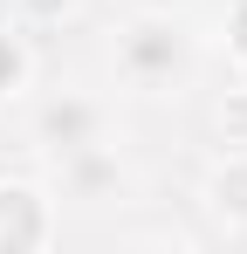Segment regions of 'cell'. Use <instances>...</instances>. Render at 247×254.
Segmentation results:
<instances>
[{
	"label": "cell",
	"mask_w": 247,
	"mask_h": 254,
	"mask_svg": "<svg viewBox=\"0 0 247 254\" xmlns=\"http://www.w3.org/2000/svg\"><path fill=\"white\" fill-rule=\"evenodd\" d=\"M69 7H76V0H21L28 21H55V14H69Z\"/></svg>",
	"instance_id": "9"
},
{
	"label": "cell",
	"mask_w": 247,
	"mask_h": 254,
	"mask_svg": "<svg viewBox=\"0 0 247 254\" xmlns=\"http://www.w3.org/2000/svg\"><path fill=\"white\" fill-rule=\"evenodd\" d=\"M185 62H192V48H185V28L179 21L144 14V21H130L117 35V76L130 89H172L185 76Z\"/></svg>",
	"instance_id": "1"
},
{
	"label": "cell",
	"mask_w": 247,
	"mask_h": 254,
	"mask_svg": "<svg viewBox=\"0 0 247 254\" xmlns=\"http://www.w3.org/2000/svg\"><path fill=\"white\" fill-rule=\"evenodd\" d=\"M55 234V206H48V192L35 186H21V179H0V248H41Z\"/></svg>",
	"instance_id": "3"
},
{
	"label": "cell",
	"mask_w": 247,
	"mask_h": 254,
	"mask_svg": "<svg viewBox=\"0 0 247 254\" xmlns=\"http://www.w3.org/2000/svg\"><path fill=\"white\" fill-rule=\"evenodd\" d=\"M206 199H213V213H220V220H234V227H247V151H234L227 165L213 172Z\"/></svg>",
	"instance_id": "5"
},
{
	"label": "cell",
	"mask_w": 247,
	"mask_h": 254,
	"mask_svg": "<svg viewBox=\"0 0 247 254\" xmlns=\"http://www.w3.org/2000/svg\"><path fill=\"white\" fill-rule=\"evenodd\" d=\"M21 83H28V48L14 35H0V96H14Z\"/></svg>",
	"instance_id": "6"
},
{
	"label": "cell",
	"mask_w": 247,
	"mask_h": 254,
	"mask_svg": "<svg viewBox=\"0 0 247 254\" xmlns=\"http://www.w3.org/2000/svg\"><path fill=\"white\" fill-rule=\"evenodd\" d=\"M220 130H227V144H241V151H247V89L220 103Z\"/></svg>",
	"instance_id": "7"
},
{
	"label": "cell",
	"mask_w": 247,
	"mask_h": 254,
	"mask_svg": "<svg viewBox=\"0 0 247 254\" xmlns=\"http://www.w3.org/2000/svg\"><path fill=\"white\" fill-rule=\"evenodd\" d=\"M117 186H124L117 151H103V144H82V151L62 158V192H69V199H110Z\"/></svg>",
	"instance_id": "4"
},
{
	"label": "cell",
	"mask_w": 247,
	"mask_h": 254,
	"mask_svg": "<svg viewBox=\"0 0 247 254\" xmlns=\"http://www.w3.org/2000/svg\"><path fill=\"white\" fill-rule=\"evenodd\" d=\"M227 48H234V62L247 69V0H227Z\"/></svg>",
	"instance_id": "8"
},
{
	"label": "cell",
	"mask_w": 247,
	"mask_h": 254,
	"mask_svg": "<svg viewBox=\"0 0 247 254\" xmlns=\"http://www.w3.org/2000/svg\"><path fill=\"white\" fill-rule=\"evenodd\" d=\"M103 103L96 96H76V89H62V96H48L35 110V137L55 151V158H69V151H82V144H103Z\"/></svg>",
	"instance_id": "2"
}]
</instances>
